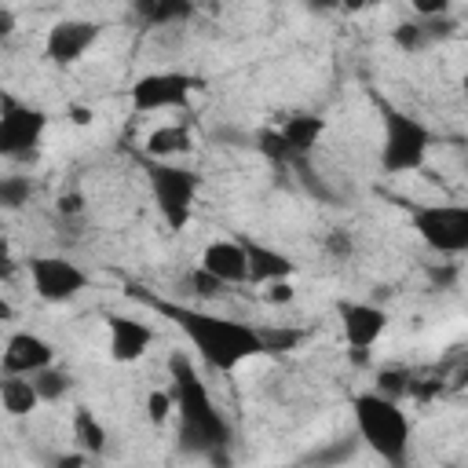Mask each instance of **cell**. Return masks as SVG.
<instances>
[{
    "label": "cell",
    "instance_id": "cell-1",
    "mask_svg": "<svg viewBox=\"0 0 468 468\" xmlns=\"http://www.w3.org/2000/svg\"><path fill=\"white\" fill-rule=\"evenodd\" d=\"M157 314H165L186 340L190 347L219 373L238 369L241 362L263 355L260 344V329L249 322H234L223 314H208L201 307H186V303H172V300H157V296H143Z\"/></svg>",
    "mask_w": 468,
    "mask_h": 468
},
{
    "label": "cell",
    "instance_id": "cell-2",
    "mask_svg": "<svg viewBox=\"0 0 468 468\" xmlns=\"http://www.w3.org/2000/svg\"><path fill=\"white\" fill-rule=\"evenodd\" d=\"M168 373H172V406H176V446L197 457H216L230 450V424L216 410L194 362L186 355H172Z\"/></svg>",
    "mask_w": 468,
    "mask_h": 468
},
{
    "label": "cell",
    "instance_id": "cell-3",
    "mask_svg": "<svg viewBox=\"0 0 468 468\" xmlns=\"http://www.w3.org/2000/svg\"><path fill=\"white\" fill-rule=\"evenodd\" d=\"M351 417L358 428V439L391 468H402L410 457V420L399 402L377 395V391H358L351 399Z\"/></svg>",
    "mask_w": 468,
    "mask_h": 468
},
{
    "label": "cell",
    "instance_id": "cell-4",
    "mask_svg": "<svg viewBox=\"0 0 468 468\" xmlns=\"http://www.w3.org/2000/svg\"><path fill=\"white\" fill-rule=\"evenodd\" d=\"M380 128H384V139H380V168L391 172V176H402V172H417L431 150V132L428 124H420L417 117L395 110V106H380Z\"/></svg>",
    "mask_w": 468,
    "mask_h": 468
},
{
    "label": "cell",
    "instance_id": "cell-5",
    "mask_svg": "<svg viewBox=\"0 0 468 468\" xmlns=\"http://www.w3.org/2000/svg\"><path fill=\"white\" fill-rule=\"evenodd\" d=\"M146 183H150V194H154V205H157L161 219L172 230H183L190 223V212H194V201H197V190H201L197 172L183 168L176 161H150L146 165Z\"/></svg>",
    "mask_w": 468,
    "mask_h": 468
},
{
    "label": "cell",
    "instance_id": "cell-6",
    "mask_svg": "<svg viewBox=\"0 0 468 468\" xmlns=\"http://www.w3.org/2000/svg\"><path fill=\"white\" fill-rule=\"evenodd\" d=\"M410 227L439 256L468 252V205H417L410 208Z\"/></svg>",
    "mask_w": 468,
    "mask_h": 468
},
{
    "label": "cell",
    "instance_id": "cell-7",
    "mask_svg": "<svg viewBox=\"0 0 468 468\" xmlns=\"http://www.w3.org/2000/svg\"><path fill=\"white\" fill-rule=\"evenodd\" d=\"M48 128V113L40 106L18 102V99H0V157L22 161L37 150L40 135Z\"/></svg>",
    "mask_w": 468,
    "mask_h": 468
},
{
    "label": "cell",
    "instance_id": "cell-8",
    "mask_svg": "<svg viewBox=\"0 0 468 468\" xmlns=\"http://www.w3.org/2000/svg\"><path fill=\"white\" fill-rule=\"evenodd\" d=\"M201 80L179 69H165V73H143L132 84V110L135 113H157V110H183L194 95Z\"/></svg>",
    "mask_w": 468,
    "mask_h": 468
},
{
    "label": "cell",
    "instance_id": "cell-9",
    "mask_svg": "<svg viewBox=\"0 0 468 468\" xmlns=\"http://www.w3.org/2000/svg\"><path fill=\"white\" fill-rule=\"evenodd\" d=\"M29 282L44 303H69L73 296H80L88 289V274L66 256H33Z\"/></svg>",
    "mask_w": 468,
    "mask_h": 468
},
{
    "label": "cell",
    "instance_id": "cell-10",
    "mask_svg": "<svg viewBox=\"0 0 468 468\" xmlns=\"http://www.w3.org/2000/svg\"><path fill=\"white\" fill-rule=\"evenodd\" d=\"M95 40H99V26L91 18H58L44 37V55L58 66H69L80 55H88Z\"/></svg>",
    "mask_w": 468,
    "mask_h": 468
},
{
    "label": "cell",
    "instance_id": "cell-11",
    "mask_svg": "<svg viewBox=\"0 0 468 468\" xmlns=\"http://www.w3.org/2000/svg\"><path fill=\"white\" fill-rule=\"evenodd\" d=\"M48 366H55V347L44 336L26 333V329H18V333L7 336L4 355H0L4 377H33V373H40Z\"/></svg>",
    "mask_w": 468,
    "mask_h": 468
},
{
    "label": "cell",
    "instance_id": "cell-12",
    "mask_svg": "<svg viewBox=\"0 0 468 468\" xmlns=\"http://www.w3.org/2000/svg\"><path fill=\"white\" fill-rule=\"evenodd\" d=\"M336 314H340V333H344L347 347H358V351H369L388 329V311H380L377 303L340 300Z\"/></svg>",
    "mask_w": 468,
    "mask_h": 468
},
{
    "label": "cell",
    "instance_id": "cell-13",
    "mask_svg": "<svg viewBox=\"0 0 468 468\" xmlns=\"http://www.w3.org/2000/svg\"><path fill=\"white\" fill-rule=\"evenodd\" d=\"M154 344V329L132 314H110L106 318V351L113 362H139L146 347Z\"/></svg>",
    "mask_w": 468,
    "mask_h": 468
},
{
    "label": "cell",
    "instance_id": "cell-14",
    "mask_svg": "<svg viewBox=\"0 0 468 468\" xmlns=\"http://www.w3.org/2000/svg\"><path fill=\"white\" fill-rule=\"evenodd\" d=\"M197 267H201L205 274H212L216 282H223V285H245V282H249L245 241H234V238H216V241H208Z\"/></svg>",
    "mask_w": 468,
    "mask_h": 468
},
{
    "label": "cell",
    "instance_id": "cell-15",
    "mask_svg": "<svg viewBox=\"0 0 468 468\" xmlns=\"http://www.w3.org/2000/svg\"><path fill=\"white\" fill-rule=\"evenodd\" d=\"M245 260H249V282L252 285H271V282H289L292 278V260L271 245L245 241Z\"/></svg>",
    "mask_w": 468,
    "mask_h": 468
},
{
    "label": "cell",
    "instance_id": "cell-16",
    "mask_svg": "<svg viewBox=\"0 0 468 468\" xmlns=\"http://www.w3.org/2000/svg\"><path fill=\"white\" fill-rule=\"evenodd\" d=\"M69 439H73V450L91 461V457H102L106 453L110 431H106V424L88 406H77L73 417H69Z\"/></svg>",
    "mask_w": 468,
    "mask_h": 468
},
{
    "label": "cell",
    "instance_id": "cell-17",
    "mask_svg": "<svg viewBox=\"0 0 468 468\" xmlns=\"http://www.w3.org/2000/svg\"><path fill=\"white\" fill-rule=\"evenodd\" d=\"M282 139H285V146H289V154H292V161H303L311 150H314V143L322 139V132H325V121L322 117H314V113H292V117H285L282 121Z\"/></svg>",
    "mask_w": 468,
    "mask_h": 468
},
{
    "label": "cell",
    "instance_id": "cell-18",
    "mask_svg": "<svg viewBox=\"0 0 468 468\" xmlns=\"http://www.w3.org/2000/svg\"><path fill=\"white\" fill-rule=\"evenodd\" d=\"M143 146H146V154L154 161H176V157H183V154L194 150V135L183 124H161V128H154L146 135Z\"/></svg>",
    "mask_w": 468,
    "mask_h": 468
},
{
    "label": "cell",
    "instance_id": "cell-19",
    "mask_svg": "<svg viewBox=\"0 0 468 468\" xmlns=\"http://www.w3.org/2000/svg\"><path fill=\"white\" fill-rule=\"evenodd\" d=\"M0 406L7 417H29L40 406L33 380L29 377H4L0 380Z\"/></svg>",
    "mask_w": 468,
    "mask_h": 468
},
{
    "label": "cell",
    "instance_id": "cell-20",
    "mask_svg": "<svg viewBox=\"0 0 468 468\" xmlns=\"http://www.w3.org/2000/svg\"><path fill=\"white\" fill-rule=\"evenodd\" d=\"M29 380H33V388H37V399H40V402H58V399H66V395H69V388H73V377H69L66 369H58V366H48V369L33 373Z\"/></svg>",
    "mask_w": 468,
    "mask_h": 468
},
{
    "label": "cell",
    "instance_id": "cell-21",
    "mask_svg": "<svg viewBox=\"0 0 468 468\" xmlns=\"http://www.w3.org/2000/svg\"><path fill=\"white\" fill-rule=\"evenodd\" d=\"M260 344H263V355H285V351L303 344V329H296V325H267V329H260Z\"/></svg>",
    "mask_w": 468,
    "mask_h": 468
},
{
    "label": "cell",
    "instance_id": "cell-22",
    "mask_svg": "<svg viewBox=\"0 0 468 468\" xmlns=\"http://www.w3.org/2000/svg\"><path fill=\"white\" fill-rule=\"evenodd\" d=\"M135 11L154 22V26H165V22H179V18H190V4H179V0H161V4H135Z\"/></svg>",
    "mask_w": 468,
    "mask_h": 468
},
{
    "label": "cell",
    "instance_id": "cell-23",
    "mask_svg": "<svg viewBox=\"0 0 468 468\" xmlns=\"http://www.w3.org/2000/svg\"><path fill=\"white\" fill-rule=\"evenodd\" d=\"M33 194V183L26 176H0V208L4 212H18Z\"/></svg>",
    "mask_w": 468,
    "mask_h": 468
},
{
    "label": "cell",
    "instance_id": "cell-24",
    "mask_svg": "<svg viewBox=\"0 0 468 468\" xmlns=\"http://www.w3.org/2000/svg\"><path fill=\"white\" fill-rule=\"evenodd\" d=\"M252 143H256V150H260L267 161H274V165H292V154H289V146H285V139H282L278 128H260V132L252 135Z\"/></svg>",
    "mask_w": 468,
    "mask_h": 468
},
{
    "label": "cell",
    "instance_id": "cell-25",
    "mask_svg": "<svg viewBox=\"0 0 468 468\" xmlns=\"http://www.w3.org/2000/svg\"><path fill=\"white\" fill-rule=\"evenodd\" d=\"M428 40H431V26L420 22V18H413V22H399V26H395V44H399L402 51H420Z\"/></svg>",
    "mask_w": 468,
    "mask_h": 468
},
{
    "label": "cell",
    "instance_id": "cell-26",
    "mask_svg": "<svg viewBox=\"0 0 468 468\" xmlns=\"http://www.w3.org/2000/svg\"><path fill=\"white\" fill-rule=\"evenodd\" d=\"M373 391L384 395V399H391V402H399V399L410 391V373H402V369H380Z\"/></svg>",
    "mask_w": 468,
    "mask_h": 468
},
{
    "label": "cell",
    "instance_id": "cell-27",
    "mask_svg": "<svg viewBox=\"0 0 468 468\" xmlns=\"http://www.w3.org/2000/svg\"><path fill=\"white\" fill-rule=\"evenodd\" d=\"M186 285H190V292H194L197 300H216V296H219V292L227 289L223 282H216V278H212V274H205L201 267H194V271H190Z\"/></svg>",
    "mask_w": 468,
    "mask_h": 468
},
{
    "label": "cell",
    "instance_id": "cell-28",
    "mask_svg": "<svg viewBox=\"0 0 468 468\" xmlns=\"http://www.w3.org/2000/svg\"><path fill=\"white\" fill-rule=\"evenodd\" d=\"M172 413H176L172 391H150V395H146V417H150L154 424H165Z\"/></svg>",
    "mask_w": 468,
    "mask_h": 468
},
{
    "label": "cell",
    "instance_id": "cell-29",
    "mask_svg": "<svg viewBox=\"0 0 468 468\" xmlns=\"http://www.w3.org/2000/svg\"><path fill=\"white\" fill-rule=\"evenodd\" d=\"M263 289H267V292H263L267 303H274V307L292 303V285H289V282H271V285H263Z\"/></svg>",
    "mask_w": 468,
    "mask_h": 468
},
{
    "label": "cell",
    "instance_id": "cell-30",
    "mask_svg": "<svg viewBox=\"0 0 468 468\" xmlns=\"http://www.w3.org/2000/svg\"><path fill=\"white\" fill-rule=\"evenodd\" d=\"M84 464H88V457L77 453V450H73V453H62V457L51 461V468H84Z\"/></svg>",
    "mask_w": 468,
    "mask_h": 468
},
{
    "label": "cell",
    "instance_id": "cell-31",
    "mask_svg": "<svg viewBox=\"0 0 468 468\" xmlns=\"http://www.w3.org/2000/svg\"><path fill=\"white\" fill-rule=\"evenodd\" d=\"M7 274H15V260H11V245H7V238L0 234V278H7Z\"/></svg>",
    "mask_w": 468,
    "mask_h": 468
},
{
    "label": "cell",
    "instance_id": "cell-32",
    "mask_svg": "<svg viewBox=\"0 0 468 468\" xmlns=\"http://www.w3.org/2000/svg\"><path fill=\"white\" fill-rule=\"evenodd\" d=\"M58 212H62V216H77V212H80V194H66V197H58Z\"/></svg>",
    "mask_w": 468,
    "mask_h": 468
},
{
    "label": "cell",
    "instance_id": "cell-33",
    "mask_svg": "<svg viewBox=\"0 0 468 468\" xmlns=\"http://www.w3.org/2000/svg\"><path fill=\"white\" fill-rule=\"evenodd\" d=\"M329 249H333V252H340V256H347V252H351L347 234H344V230H333V234H329Z\"/></svg>",
    "mask_w": 468,
    "mask_h": 468
},
{
    "label": "cell",
    "instance_id": "cell-34",
    "mask_svg": "<svg viewBox=\"0 0 468 468\" xmlns=\"http://www.w3.org/2000/svg\"><path fill=\"white\" fill-rule=\"evenodd\" d=\"M11 33H15V15L7 7H0V40L11 37Z\"/></svg>",
    "mask_w": 468,
    "mask_h": 468
},
{
    "label": "cell",
    "instance_id": "cell-35",
    "mask_svg": "<svg viewBox=\"0 0 468 468\" xmlns=\"http://www.w3.org/2000/svg\"><path fill=\"white\" fill-rule=\"evenodd\" d=\"M69 113H73V124H80V128H84V124H91V117H95V113H91V106H73Z\"/></svg>",
    "mask_w": 468,
    "mask_h": 468
},
{
    "label": "cell",
    "instance_id": "cell-36",
    "mask_svg": "<svg viewBox=\"0 0 468 468\" xmlns=\"http://www.w3.org/2000/svg\"><path fill=\"white\" fill-rule=\"evenodd\" d=\"M4 318H11V303H7V300H0V322H4Z\"/></svg>",
    "mask_w": 468,
    "mask_h": 468
}]
</instances>
